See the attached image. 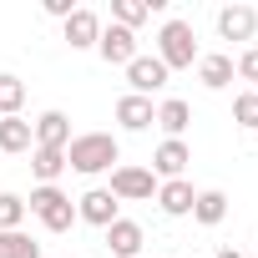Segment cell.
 <instances>
[{
    "label": "cell",
    "mask_w": 258,
    "mask_h": 258,
    "mask_svg": "<svg viewBox=\"0 0 258 258\" xmlns=\"http://www.w3.org/2000/svg\"><path fill=\"white\" fill-rule=\"evenodd\" d=\"M66 167L81 172V177L111 172V167H121V147H116L111 132H81V137H71V147H66Z\"/></svg>",
    "instance_id": "cell-1"
},
{
    "label": "cell",
    "mask_w": 258,
    "mask_h": 258,
    "mask_svg": "<svg viewBox=\"0 0 258 258\" xmlns=\"http://www.w3.org/2000/svg\"><path fill=\"white\" fill-rule=\"evenodd\" d=\"M157 61L167 71H192L198 66V36H192L187 21H167L157 31Z\"/></svg>",
    "instance_id": "cell-2"
},
{
    "label": "cell",
    "mask_w": 258,
    "mask_h": 258,
    "mask_svg": "<svg viewBox=\"0 0 258 258\" xmlns=\"http://www.w3.org/2000/svg\"><path fill=\"white\" fill-rule=\"evenodd\" d=\"M26 213H36L46 223V233H71V223H76V203L61 187H36L26 198Z\"/></svg>",
    "instance_id": "cell-3"
},
{
    "label": "cell",
    "mask_w": 258,
    "mask_h": 258,
    "mask_svg": "<svg viewBox=\"0 0 258 258\" xmlns=\"http://www.w3.org/2000/svg\"><path fill=\"white\" fill-rule=\"evenodd\" d=\"M116 203H152L157 198V177L152 167H132V162H121L111 167V187H106Z\"/></svg>",
    "instance_id": "cell-4"
},
{
    "label": "cell",
    "mask_w": 258,
    "mask_h": 258,
    "mask_svg": "<svg viewBox=\"0 0 258 258\" xmlns=\"http://www.w3.org/2000/svg\"><path fill=\"white\" fill-rule=\"evenodd\" d=\"M116 218H121V203H116L106 187H91V192H81V198H76V223H91V228H101V233H106Z\"/></svg>",
    "instance_id": "cell-5"
},
{
    "label": "cell",
    "mask_w": 258,
    "mask_h": 258,
    "mask_svg": "<svg viewBox=\"0 0 258 258\" xmlns=\"http://www.w3.org/2000/svg\"><path fill=\"white\" fill-rule=\"evenodd\" d=\"M96 51H101L106 66H132V61H137V31H126V26H101Z\"/></svg>",
    "instance_id": "cell-6"
},
{
    "label": "cell",
    "mask_w": 258,
    "mask_h": 258,
    "mask_svg": "<svg viewBox=\"0 0 258 258\" xmlns=\"http://www.w3.org/2000/svg\"><path fill=\"white\" fill-rule=\"evenodd\" d=\"M167 76H172V71H167L157 56H137L132 66H126V86H132V96H152V91H162Z\"/></svg>",
    "instance_id": "cell-7"
},
{
    "label": "cell",
    "mask_w": 258,
    "mask_h": 258,
    "mask_svg": "<svg viewBox=\"0 0 258 258\" xmlns=\"http://www.w3.org/2000/svg\"><path fill=\"white\" fill-rule=\"evenodd\" d=\"M31 132H36V147L66 152V147H71V116H66V111H41V116L31 121Z\"/></svg>",
    "instance_id": "cell-8"
},
{
    "label": "cell",
    "mask_w": 258,
    "mask_h": 258,
    "mask_svg": "<svg viewBox=\"0 0 258 258\" xmlns=\"http://www.w3.org/2000/svg\"><path fill=\"white\" fill-rule=\"evenodd\" d=\"M258 31V11L253 6H223L218 11V36L223 41H253Z\"/></svg>",
    "instance_id": "cell-9"
},
{
    "label": "cell",
    "mask_w": 258,
    "mask_h": 258,
    "mask_svg": "<svg viewBox=\"0 0 258 258\" xmlns=\"http://www.w3.org/2000/svg\"><path fill=\"white\" fill-rule=\"evenodd\" d=\"M187 162H192V147L187 142H162L157 152H152V177H162V182H172V177H182L187 172Z\"/></svg>",
    "instance_id": "cell-10"
},
{
    "label": "cell",
    "mask_w": 258,
    "mask_h": 258,
    "mask_svg": "<svg viewBox=\"0 0 258 258\" xmlns=\"http://www.w3.org/2000/svg\"><path fill=\"white\" fill-rule=\"evenodd\" d=\"M142 243H147V233H142V223H132V218H116V223L106 228V248H111L116 258H142Z\"/></svg>",
    "instance_id": "cell-11"
},
{
    "label": "cell",
    "mask_w": 258,
    "mask_h": 258,
    "mask_svg": "<svg viewBox=\"0 0 258 258\" xmlns=\"http://www.w3.org/2000/svg\"><path fill=\"white\" fill-rule=\"evenodd\" d=\"M116 121H121V132H147V126L157 121L152 96H132V91H126V96L116 101Z\"/></svg>",
    "instance_id": "cell-12"
},
{
    "label": "cell",
    "mask_w": 258,
    "mask_h": 258,
    "mask_svg": "<svg viewBox=\"0 0 258 258\" xmlns=\"http://www.w3.org/2000/svg\"><path fill=\"white\" fill-rule=\"evenodd\" d=\"M96 36H101V16L76 6V11L66 16V46H71V51H91V46H96Z\"/></svg>",
    "instance_id": "cell-13"
},
{
    "label": "cell",
    "mask_w": 258,
    "mask_h": 258,
    "mask_svg": "<svg viewBox=\"0 0 258 258\" xmlns=\"http://www.w3.org/2000/svg\"><path fill=\"white\" fill-rule=\"evenodd\" d=\"M192 198H198V187H192L187 177L157 182V208H162L167 218H187V213H192Z\"/></svg>",
    "instance_id": "cell-14"
},
{
    "label": "cell",
    "mask_w": 258,
    "mask_h": 258,
    "mask_svg": "<svg viewBox=\"0 0 258 258\" xmlns=\"http://www.w3.org/2000/svg\"><path fill=\"white\" fill-rule=\"evenodd\" d=\"M192 218H198L203 228H218V223L228 218V192H223V187H203V192L192 198Z\"/></svg>",
    "instance_id": "cell-15"
},
{
    "label": "cell",
    "mask_w": 258,
    "mask_h": 258,
    "mask_svg": "<svg viewBox=\"0 0 258 258\" xmlns=\"http://www.w3.org/2000/svg\"><path fill=\"white\" fill-rule=\"evenodd\" d=\"M157 126H162L172 142H182V132L192 126V106H187V101H177V96H167V101L157 106Z\"/></svg>",
    "instance_id": "cell-16"
},
{
    "label": "cell",
    "mask_w": 258,
    "mask_h": 258,
    "mask_svg": "<svg viewBox=\"0 0 258 258\" xmlns=\"http://www.w3.org/2000/svg\"><path fill=\"white\" fill-rule=\"evenodd\" d=\"M36 147V132L26 116H0V152H31Z\"/></svg>",
    "instance_id": "cell-17"
},
{
    "label": "cell",
    "mask_w": 258,
    "mask_h": 258,
    "mask_svg": "<svg viewBox=\"0 0 258 258\" xmlns=\"http://www.w3.org/2000/svg\"><path fill=\"white\" fill-rule=\"evenodd\" d=\"M198 81H203L208 91L233 86V56H198Z\"/></svg>",
    "instance_id": "cell-18"
},
{
    "label": "cell",
    "mask_w": 258,
    "mask_h": 258,
    "mask_svg": "<svg viewBox=\"0 0 258 258\" xmlns=\"http://www.w3.org/2000/svg\"><path fill=\"white\" fill-rule=\"evenodd\" d=\"M31 172L41 177V187H56V177L66 172V152H51V147H31Z\"/></svg>",
    "instance_id": "cell-19"
},
{
    "label": "cell",
    "mask_w": 258,
    "mask_h": 258,
    "mask_svg": "<svg viewBox=\"0 0 258 258\" xmlns=\"http://www.w3.org/2000/svg\"><path fill=\"white\" fill-rule=\"evenodd\" d=\"M21 106H26V81L0 71V116H21Z\"/></svg>",
    "instance_id": "cell-20"
},
{
    "label": "cell",
    "mask_w": 258,
    "mask_h": 258,
    "mask_svg": "<svg viewBox=\"0 0 258 258\" xmlns=\"http://www.w3.org/2000/svg\"><path fill=\"white\" fill-rule=\"evenodd\" d=\"M0 258H41V243L31 233H0Z\"/></svg>",
    "instance_id": "cell-21"
},
{
    "label": "cell",
    "mask_w": 258,
    "mask_h": 258,
    "mask_svg": "<svg viewBox=\"0 0 258 258\" xmlns=\"http://www.w3.org/2000/svg\"><path fill=\"white\" fill-rule=\"evenodd\" d=\"M147 0H111V26H126V31H137L147 21Z\"/></svg>",
    "instance_id": "cell-22"
},
{
    "label": "cell",
    "mask_w": 258,
    "mask_h": 258,
    "mask_svg": "<svg viewBox=\"0 0 258 258\" xmlns=\"http://www.w3.org/2000/svg\"><path fill=\"white\" fill-rule=\"evenodd\" d=\"M26 223V198L21 192H0V233H16Z\"/></svg>",
    "instance_id": "cell-23"
},
{
    "label": "cell",
    "mask_w": 258,
    "mask_h": 258,
    "mask_svg": "<svg viewBox=\"0 0 258 258\" xmlns=\"http://www.w3.org/2000/svg\"><path fill=\"white\" fill-rule=\"evenodd\" d=\"M233 121H238V126H248V132L258 126V96H253V91L233 101Z\"/></svg>",
    "instance_id": "cell-24"
},
{
    "label": "cell",
    "mask_w": 258,
    "mask_h": 258,
    "mask_svg": "<svg viewBox=\"0 0 258 258\" xmlns=\"http://www.w3.org/2000/svg\"><path fill=\"white\" fill-rule=\"evenodd\" d=\"M233 76H243V81H258V46H248V51L233 61Z\"/></svg>",
    "instance_id": "cell-25"
},
{
    "label": "cell",
    "mask_w": 258,
    "mask_h": 258,
    "mask_svg": "<svg viewBox=\"0 0 258 258\" xmlns=\"http://www.w3.org/2000/svg\"><path fill=\"white\" fill-rule=\"evenodd\" d=\"M46 11H51V16H56V21H66V16H71V11H76V6H71V0H46Z\"/></svg>",
    "instance_id": "cell-26"
},
{
    "label": "cell",
    "mask_w": 258,
    "mask_h": 258,
    "mask_svg": "<svg viewBox=\"0 0 258 258\" xmlns=\"http://www.w3.org/2000/svg\"><path fill=\"white\" fill-rule=\"evenodd\" d=\"M218 258H243V253L238 248H218Z\"/></svg>",
    "instance_id": "cell-27"
},
{
    "label": "cell",
    "mask_w": 258,
    "mask_h": 258,
    "mask_svg": "<svg viewBox=\"0 0 258 258\" xmlns=\"http://www.w3.org/2000/svg\"><path fill=\"white\" fill-rule=\"evenodd\" d=\"M253 96H258V91H253Z\"/></svg>",
    "instance_id": "cell-28"
}]
</instances>
